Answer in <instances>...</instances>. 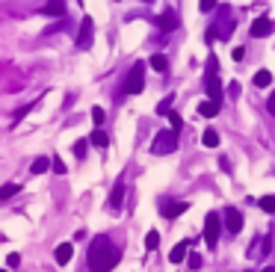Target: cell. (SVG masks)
I'll list each match as a JSON object with an SVG mask.
<instances>
[{
    "mask_svg": "<svg viewBox=\"0 0 275 272\" xmlns=\"http://www.w3.org/2000/svg\"><path fill=\"white\" fill-rule=\"evenodd\" d=\"M48 169H51V157H36L30 163V174H45Z\"/></svg>",
    "mask_w": 275,
    "mask_h": 272,
    "instance_id": "obj_18",
    "label": "cell"
},
{
    "mask_svg": "<svg viewBox=\"0 0 275 272\" xmlns=\"http://www.w3.org/2000/svg\"><path fill=\"white\" fill-rule=\"evenodd\" d=\"M92 38H95V21H92L89 15L80 21V30H77V38H74V44H77V50H89L92 48Z\"/></svg>",
    "mask_w": 275,
    "mask_h": 272,
    "instance_id": "obj_5",
    "label": "cell"
},
{
    "mask_svg": "<svg viewBox=\"0 0 275 272\" xmlns=\"http://www.w3.org/2000/svg\"><path fill=\"white\" fill-rule=\"evenodd\" d=\"M266 110H269V116H275V92L266 98Z\"/></svg>",
    "mask_w": 275,
    "mask_h": 272,
    "instance_id": "obj_32",
    "label": "cell"
},
{
    "mask_svg": "<svg viewBox=\"0 0 275 272\" xmlns=\"http://www.w3.org/2000/svg\"><path fill=\"white\" fill-rule=\"evenodd\" d=\"M157 246H160V234L157 231H148L145 234V252H157Z\"/></svg>",
    "mask_w": 275,
    "mask_h": 272,
    "instance_id": "obj_24",
    "label": "cell"
},
{
    "mask_svg": "<svg viewBox=\"0 0 275 272\" xmlns=\"http://www.w3.org/2000/svg\"><path fill=\"white\" fill-rule=\"evenodd\" d=\"M172 104H175V95H166L163 101L157 104V116H169L172 112Z\"/></svg>",
    "mask_w": 275,
    "mask_h": 272,
    "instance_id": "obj_23",
    "label": "cell"
},
{
    "mask_svg": "<svg viewBox=\"0 0 275 272\" xmlns=\"http://www.w3.org/2000/svg\"><path fill=\"white\" fill-rule=\"evenodd\" d=\"M204 92H207V98H210V101L222 104V80H219V74H216V71H204Z\"/></svg>",
    "mask_w": 275,
    "mask_h": 272,
    "instance_id": "obj_7",
    "label": "cell"
},
{
    "mask_svg": "<svg viewBox=\"0 0 275 272\" xmlns=\"http://www.w3.org/2000/svg\"><path fill=\"white\" fill-rule=\"evenodd\" d=\"M186 266H189L192 272L201 270V254H195V252H192V254H186Z\"/></svg>",
    "mask_w": 275,
    "mask_h": 272,
    "instance_id": "obj_28",
    "label": "cell"
},
{
    "mask_svg": "<svg viewBox=\"0 0 275 272\" xmlns=\"http://www.w3.org/2000/svg\"><path fill=\"white\" fill-rule=\"evenodd\" d=\"M42 12L51 15V18H65V0H48L42 6Z\"/></svg>",
    "mask_w": 275,
    "mask_h": 272,
    "instance_id": "obj_14",
    "label": "cell"
},
{
    "mask_svg": "<svg viewBox=\"0 0 275 272\" xmlns=\"http://www.w3.org/2000/svg\"><path fill=\"white\" fill-rule=\"evenodd\" d=\"M71 151H74V157H77V160H86V154H89V139H77Z\"/></svg>",
    "mask_w": 275,
    "mask_h": 272,
    "instance_id": "obj_21",
    "label": "cell"
},
{
    "mask_svg": "<svg viewBox=\"0 0 275 272\" xmlns=\"http://www.w3.org/2000/svg\"><path fill=\"white\" fill-rule=\"evenodd\" d=\"M186 207H189V204L181 202V198H160V213H163L166 219H178L181 213H186Z\"/></svg>",
    "mask_w": 275,
    "mask_h": 272,
    "instance_id": "obj_6",
    "label": "cell"
},
{
    "mask_svg": "<svg viewBox=\"0 0 275 272\" xmlns=\"http://www.w3.org/2000/svg\"><path fill=\"white\" fill-rule=\"evenodd\" d=\"M189 246H192L189 240H181V242L169 252V260H172V264H183V260H186V254H189Z\"/></svg>",
    "mask_w": 275,
    "mask_h": 272,
    "instance_id": "obj_13",
    "label": "cell"
},
{
    "mask_svg": "<svg viewBox=\"0 0 275 272\" xmlns=\"http://www.w3.org/2000/svg\"><path fill=\"white\" fill-rule=\"evenodd\" d=\"M122 260V248L107 237V234H98L92 240L89 252H86V264L92 272H110L116 270V264Z\"/></svg>",
    "mask_w": 275,
    "mask_h": 272,
    "instance_id": "obj_1",
    "label": "cell"
},
{
    "mask_svg": "<svg viewBox=\"0 0 275 272\" xmlns=\"http://www.w3.org/2000/svg\"><path fill=\"white\" fill-rule=\"evenodd\" d=\"M169 122H172V130H175V134H181V128H183V118L178 116V112H175V110L169 112Z\"/></svg>",
    "mask_w": 275,
    "mask_h": 272,
    "instance_id": "obj_29",
    "label": "cell"
},
{
    "mask_svg": "<svg viewBox=\"0 0 275 272\" xmlns=\"http://www.w3.org/2000/svg\"><path fill=\"white\" fill-rule=\"evenodd\" d=\"M228 92H231V98H237V95H240V83H231Z\"/></svg>",
    "mask_w": 275,
    "mask_h": 272,
    "instance_id": "obj_33",
    "label": "cell"
},
{
    "mask_svg": "<svg viewBox=\"0 0 275 272\" xmlns=\"http://www.w3.org/2000/svg\"><path fill=\"white\" fill-rule=\"evenodd\" d=\"M269 83H272V74H269L266 68H260V71L254 74V86H257V89H266Z\"/></svg>",
    "mask_w": 275,
    "mask_h": 272,
    "instance_id": "obj_20",
    "label": "cell"
},
{
    "mask_svg": "<svg viewBox=\"0 0 275 272\" xmlns=\"http://www.w3.org/2000/svg\"><path fill=\"white\" fill-rule=\"evenodd\" d=\"M0 272H6V270H0Z\"/></svg>",
    "mask_w": 275,
    "mask_h": 272,
    "instance_id": "obj_36",
    "label": "cell"
},
{
    "mask_svg": "<svg viewBox=\"0 0 275 272\" xmlns=\"http://www.w3.org/2000/svg\"><path fill=\"white\" fill-rule=\"evenodd\" d=\"M21 192V184H3L0 186V202H12Z\"/></svg>",
    "mask_w": 275,
    "mask_h": 272,
    "instance_id": "obj_16",
    "label": "cell"
},
{
    "mask_svg": "<svg viewBox=\"0 0 275 272\" xmlns=\"http://www.w3.org/2000/svg\"><path fill=\"white\" fill-rule=\"evenodd\" d=\"M122 204H124V178H119V180L113 184V192H110L107 207H110V210H122Z\"/></svg>",
    "mask_w": 275,
    "mask_h": 272,
    "instance_id": "obj_12",
    "label": "cell"
},
{
    "mask_svg": "<svg viewBox=\"0 0 275 272\" xmlns=\"http://www.w3.org/2000/svg\"><path fill=\"white\" fill-rule=\"evenodd\" d=\"M172 151H178V134H175V130H160L151 142V154L166 157V154H172Z\"/></svg>",
    "mask_w": 275,
    "mask_h": 272,
    "instance_id": "obj_3",
    "label": "cell"
},
{
    "mask_svg": "<svg viewBox=\"0 0 275 272\" xmlns=\"http://www.w3.org/2000/svg\"><path fill=\"white\" fill-rule=\"evenodd\" d=\"M198 9H201V12H213L216 0H198Z\"/></svg>",
    "mask_w": 275,
    "mask_h": 272,
    "instance_id": "obj_31",
    "label": "cell"
},
{
    "mask_svg": "<svg viewBox=\"0 0 275 272\" xmlns=\"http://www.w3.org/2000/svg\"><path fill=\"white\" fill-rule=\"evenodd\" d=\"M18 264H21V254H18V252H12V254L6 258V266H9V270H15Z\"/></svg>",
    "mask_w": 275,
    "mask_h": 272,
    "instance_id": "obj_30",
    "label": "cell"
},
{
    "mask_svg": "<svg viewBox=\"0 0 275 272\" xmlns=\"http://www.w3.org/2000/svg\"><path fill=\"white\" fill-rule=\"evenodd\" d=\"M219 234H222V216L213 210V213H207V219H204V242H207V248H216Z\"/></svg>",
    "mask_w": 275,
    "mask_h": 272,
    "instance_id": "obj_4",
    "label": "cell"
},
{
    "mask_svg": "<svg viewBox=\"0 0 275 272\" xmlns=\"http://www.w3.org/2000/svg\"><path fill=\"white\" fill-rule=\"evenodd\" d=\"M248 33L254 36V38H266L269 33H275V21L266 18V15H260V18L251 21V30H248Z\"/></svg>",
    "mask_w": 275,
    "mask_h": 272,
    "instance_id": "obj_8",
    "label": "cell"
},
{
    "mask_svg": "<svg viewBox=\"0 0 275 272\" xmlns=\"http://www.w3.org/2000/svg\"><path fill=\"white\" fill-rule=\"evenodd\" d=\"M219 110H222V104L219 101H201L198 104V116H204V118H213V116H219Z\"/></svg>",
    "mask_w": 275,
    "mask_h": 272,
    "instance_id": "obj_15",
    "label": "cell"
},
{
    "mask_svg": "<svg viewBox=\"0 0 275 272\" xmlns=\"http://www.w3.org/2000/svg\"><path fill=\"white\" fill-rule=\"evenodd\" d=\"M154 24H157L163 33H172V30H178V24H181V21H178V15H175L172 9H166L163 15H157V18H154Z\"/></svg>",
    "mask_w": 275,
    "mask_h": 272,
    "instance_id": "obj_10",
    "label": "cell"
},
{
    "mask_svg": "<svg viewBox=\"0 0 275 272\" xmlns=\"http://www.w3.org/2000/svg\"><path fill=\"white\" fill-rule=\"evenodd\" d=\"M89 145H95V148H107V145H110V136L104 134L101 128H95L92 136H89Z\"/></svg>",
    "mask_w": 275,
    "mask_h": 272,
    "instance_id": "obj_17",
    "label": "cell"
},
{
    "mask_svg": "<svg viewBox=\"0 0 275 272\" xmlns=\"http://www.w3.org/2000/svg\"><path fill=\"white\" fill-rule=\"evenodd\" d=\"M104 118H107V112H104L101 106H92V122H95V128H101V124H104Z\"/></svg>",
    "mask_w": 275,
    "mask_h": 272,
    "instance_id": "obj_27",
    "label": "cell"
},
{
    "mask_svg": "<svg viewBox=\"0 0 275 272\" xmlns=\"http://www.w3.org/2000/svg\"><path fill=\"white\" fill-rule=\"evenodd\" d=\"M201 145H204V148H216V145H219V134H216L213 128H207V130L201 134Z\"/></svg>",
    "mask_w": 275,
    "mask_h": 272,
    "instance_id": "obj_19",
    "label": "cell"
},
{
    "mask_svg": "<svg viewBox=\"0 0 275 272\" xmlns=\"http://www.w3.org/2000/svg\"><path fill=\"white\" fill-rule=\"evenodd\" d=\"M51 169H54V174H65V163H62L60 154H54V157H51Z\"/></svg>",
    "mask_w": 275,
    "mask_h": 272,
    "instance_id": "obj_26",
    "label": "cell"
},
{
    "mask_svg": "<svg viewBox=\"0 0 275 272\" xmlns=\"http://www.w3.org/2000/svg\"><path fill=\"white\" fill-rule=\"evenodd\" d=\"M145 89V62H133L122 83V95H139Z\"/></svg>",
    "mask_w": 275,
    "mask_h": 272,
    "instance_id": "obj_2",
    "label": "cell"
},
{
    "mask_svg": "<svg viewBox=\"0 0 275 272\" xmlns=\"http://www.w3.org/2000/svg\"><path fill=\"white\" fill-rule=\"evenodd\" d=\"M222 219H225V228H228V234H240V228H243V213H240L237 207H225Z\"/></svg>",
    "mask_w": 275,
    "mask_h": 272,
    "instance_id": "obj_9",
    "label": "cell"
},
{
    "mask_svg": "<svg viewBox=\"0 0 275 272\" xmlns=\"http://www.w3.org/2000/svg\"><path fill=\"white\" fill-rule=\"evenodd\" d=\"M71 258H74V246H71V242H60V246L54 248V260H57V266H68Z\"/></svg>",
    "mask_w": 275,
    "mask_h": 272,
    "instance_id": "obj_11",
    "label": "cell"
},
{
    "mask_svg": "<svg viewBox=\"0 0 275 272\" xmlns=\"http://www.w3.org/2000/svg\"><path fill=\"white\" fill-rule=\"evenodd\" d=\"M243 56H245V50H243V48H234V60H237V62H240V60H243Z\"/></svg>",
    "mask_w": 275,
    "mask_h": 272,
    "instance_id": "obj_34",
    "label": "cell"
},
{
    "mask_svg": "<svg viewBox=\"0 0 275 272\" xmlns=\"http://www.w3.org/2000/svg\"><path fill=\"white\" fill-rule=\"evenodd\" d=\"M148 66H151L154 71H166V68H169V60H166V54H154L151 60H148Z\"/></svg>",
    "mask_w": 275,
    "mask_h": 272,
    "instance_id": "obj_22",
    "label": "cell"
},
{
    "mask_svg": "<svg viewBox=\"0 0 275 272\" xmlns=\"http://www.w3.org/2000/svg\"><path fill=\"white\" fill-rule=\"evenodd\" d=\"M257 204H260V210H263V213H275V196H263Z\"/></svg>",
    "mask_w": 275,
    "mask_h": 272,
    "instance_id": "obj_25",
    "label": "cell"
},
{
    "mask_svg": "<svg viewBox=\"0 0 275 272\" xmlns=\"http://www.w3.org/2000/svg\"><path fill=\"white\" fill-rule=\"evenodd\" d=\"M263 272H275V266H266V270H263Z\"/></svg>",
    "mask_w": 275,
    "mask_h": 272,
    "instance_id": "obj_35",
    "label": "cell"
}]
</instances>
